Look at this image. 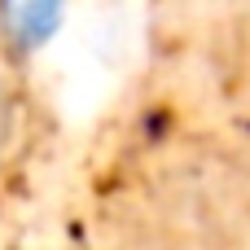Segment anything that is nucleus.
<instances>
[{"mask_svg":"<svg viewBox=\"0 0 250 250\" xmlns=\"http://www.w3.org/2000/svg\"><path fill=\"white\" fill-rule=\"evenodd\" d=\"M13 141H18V97H13L9 75L0 70V163L9 158Z\"/></svg>","mask_w":250,"mask_h":250,"instance_id":"nucleus-1","label":"nucleus"}]
</instances>
